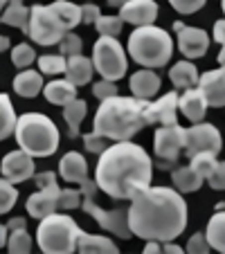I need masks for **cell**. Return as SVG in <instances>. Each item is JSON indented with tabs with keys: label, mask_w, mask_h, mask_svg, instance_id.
I'll return each instance as SVG.
<instances>
[{
	"label": "cell",
	"mask_w": 225,
	"mask_h": 254,
	"mask_svg": "<svg viewBox=\"0 0 225 254\" xmlns=\"http://www.w3.org/2000/svg\"><path fill=\"white\" fill-rule=\"evenodd\" d=\"M221 7H223V14H225V0H221Z\"/></svg>",
	"instance_id": "56"
},
{
	"label": "cell",
	"mask_w": 225,
	"mask_h": 254,
	"mask_svg": "<svg viewBox=\"0 0 225 254\" xmlns=\"http://www.w3.org/2000/svg\"><path fill=\"white\" fill-rule=\"evenodd\" d=\"M153 149L160 158V169H171L185 149V128L178 124L160 126L153 137Z\"/></svg>",
	"instance_id": "10"
},
{
	"label": "cell",
	"mask_w": 225,
	"mask_h": 254,
	"mask_svg": "<svg viewBox=\"0 0 225 254\" xmlns=\"http://www.w3.org/2000/svg\"><path fill=\"white\" fill-rule=\"evenodd\" d=\"M221 149H223V137H221V130L214 124L198 122V124L185 128V151L189 158L196 153L219 155Z\"/></svg>",
	"instance_id": "11"
},
{
	"label": "cell",
	"mask_w": 225,
	"mask_h": 254,
	"mask_svg": "<svg viewBox=\"0 0 225 254\" xmlns=\"http://www.w3.org/2000/svg\"><path fill=\"white\" fill-rule=\"evenodd\" d=\"M77 252H83V254H92V252H106V254H117V245L113 243L110 239L106 236H99V234H86L81 232L77 239Z\"/></svg>",
	"instance_id": "25"
},
{
	"label": "cell",
	"mask_w": 225,
	"mask_h": 254,
	"mask_svg": "<svg viewBox=\"0 0 225 254\" xmlns=\"http://www.w3.org/2000/svg\"><path fill=\"white\" fill-rule=\"evenodd\" d=\"M92 95H95L99 101L108 99V97H115L117 95L115 81H110V79H101V81H97L95 86H92Z\"/></svg>",
	"instance_id": "43"
},
{
	"label": "cell",
	"mask_w": 225,
	"mask_h": 254,
	"mask_svg": "<svg viewBox=\"0 0 225 254\" xmlns=\"http://www.w3.org/2000/svg\"><path fill=\"white\" fill-rule=\"evenodd\" d=\"M0 173L14 185L27 183L34 178V158L29 153H25L23 149L9 151L0 162Z\"/></svg>",
	"instance_id": "12"
},
{
	"label": "cell",
	"mask_w": 225,
	"mask_h": 254,
	"mask_svg": "<svg viewBox=\"0 0 225 254\" xmlns=\"http://www.w3.org/2000/svg\"><path fill=\"white\" fill-rule=\"evenodd\" d=\"M68 29L63 27V23L59 20V16L54 14L52 7L45 5H34L29 7V39L34 43L43 45V48H50V45H57L59 41L63 39V34Z\"/></svg>",
	"instance_id": "9"
},
{
	"label": "cell",
	"mask_w": 225,
	"mask_h": 254,
	"mask_svg": "<svg viewBox=\"0 0 225 254\" xmlns=\"http://www.w3.org/2000/svg\"><path fill=\"white\" fill-rule=\"evenodd\" d=\"M205 180L214 191H225V162H216V167L212 169Z\"/></svg>",
	"instance_id": "41"
},
{
	"label": "cell",
	"mask_w": 225,
	"mask_h": 254,
	"mask_svg": "<svg viewBox=\"0 0 225 254\" xmlns=\"http://www.w3.org/2000/svg\"><path fill=\"white\" fill-rule=\"evenodd\" d=\"M86 115H88V104L83 99H72L63 106V120H66L72 137L79 135V128H81V122L86 120Z\"/></svg>",
	"instance_id": "27"
},
{
	"label": "cell",
	"mask_w": 225,
	"mask_h": 254,
	"mask_svg": "<svg viewBox=\"0 0 225 254\" xmlns=\"http://www.w3.org/2000/svg\"><path fill=\"white\" fill-rule=\"evenodd\" d=\"M83 191V202L81 207L86 209V214H90L92 218L97 221V225L106 232H113L120 239H131V227H129V209H101L99 205L95 202V191H97V183L88 178L86 183L81 185Z\"/></svg>",
	"instance_id": "8"
},
{
	"label": "cell",
	"mask_w": 225,
	"mask_h": 254,
	"mask_svg": "<svg viewBox=\"0 0 225 254\" xmlns=\"http://www.w3.org/2000/svg\"><path fill=\"white\" fill-rule=\"evenodd\" d=\"M162 252H169V254H178V252H185V248L176 245L173 241H164L162 243Z\"/></svg>",
	"instance_id": "49"
},
{
	"label": "cell",
	"mask_w": 225,
	"mask_h": 254,
	"mask_svg": "<svg viewBox=\"0 0 225 254\" xmlns=\"http://www.w3.org/2000/svg\"><path fill=\"white\" fill-rule=\"evenodd\" d=\"M95 65H92V59L83 57V54H75V57H68V65H66V79L72 81L75 86H86L90 83Z\"/></svg>",
	"instance_id": "21"
},
{
	"label": "cell",
	"mask_w": 225,
	"mask_h": 254,
	"mask_svg": "<svg viewBox=\"0 0 225 254\" xmlns=\"http://www.w3.org/2000/svg\"><path fill=\"white\" fill-rule=\"evenodd\" d=\"M92 65L101 74V79L120 81L126 74L129 59L115 36H99L92 45Z\"/></svg>",
	"instance_id": "7"
},
{
	"label": "cell",
	"mask_w": 225,
	"mask_h": 254,
	"mask_svg": "<svg viewBox=\"0 0 225 254\" xmlns=\"http://www.w3.org/2000/svg\"><path fill=\"white\" fill-rule=\"evenodd\" d=\"M54 14L59 16V20L63 23L66 29H75L79 23H81V7L75 5V2H68V0H54L52 5Z\"/></svg>",
	"instance_id": "30"
},
{
	"label": "cell",
	"mask_w": 225,
	"mask_h": 254,
	"mask_svg": "<svg viewBox=\"0 0 225 254\" xmlns=\"http://www.w3.org/2000/svg\"><path fill=\"white\" fill-rule=\"evenodd\" d=\"M106 137H101V135H95V133H88L83 135V146H86V151H90V153H104L106 149Z\"/></svg>",
	"instance_id": "44"
},
{
	"label": "cell",
	"mask_w": 225,
	"mask_h": 254,
	"mask_svg": "<svg viewBox=\"0 0 225 254\" xmlns=\"http://www.w3.org/2000/svg\"><path fill=\"white\" fill-rule=\"evenodd\" d=\"M144 254H155V252H162V245H160V241H147V245H144L142 250Z\"/></svg>",
	"instance_id": "48"
},
{
	"label": "cell",
	"mask_w": 225,
	"mask_h": 254,
	"mask_svg": "<svg viewBox=\"0 0 225 254\" xmlns=\"http://www.w3.org/2000/svg\"><path fill=\"white\" fill-rule=\"evenodd\" d=\"M43 90V74L39 70H20L14 77V92L25 99H32Z\"/></svg>",
	"instance_id": "22"
},
{
	"label": "cell",
	"mask_w": 225,
	"mask_h": 254,
	"mask_svg": "<svg viewBox=\"0 0 225 254\" xmlns=\"http://www.w3.org/2000/svg\"><path fill=\"white\" fill-rule=\"evenodd\" d=\"M81 232L72 216L54 211L39 221L36 243L45 254H70L77 252V239Z\"/></svg>",
	"instance_id": "6"
},
{
	"label": "cell",
	"mask_w": 225,
	"mask_h": 254,
	"mask_svg": "<svg viewBox=\"0 0 225 254\" xmlns=\"http://www.w3.org/2000/svg\"><path fill=\"white\" fill-rule=\"evenodd\" d=\"M95 27L101 36H115L117 39L122 34V27H124V20H122L120 16H99Z\"/></svg>",
	"instance_id": "35"
},
{
	"label": "cell",
	"mask_w": 225,
	"mask_h": 254,
	"mask_svg": "<svg viewBox=\"0 0 225 254\" xmlns=\"http://www.w3.org/2000/svg\"><path fill=\"white\" fill-rule=\"evenodd\" d=\"M219 63H221V67H225V45H221V52H219Z\"/></svg>",
	"instance_id": "53"
},
{
	"label": "cell",
	"mask_w": 225,
	"mask_h": 254,
	"mask_svg": "<svg viewBox=\"0 0 225 254\" xmlns=\"http://www.w3.org/2000/svg\"><path fill=\"white\" fill-rule=\"evenodd\" d=\"M7 250H9L11 254H27V252H32V236L27 234V227L9 230Z\"/></svg>",
	"instance_id": "33"
},
{
	"label": "cell",
	"mask_w": 225,
	"mask_h": 254,
	"mask_svg": "<svg viewBox=\"0 0 225 254\" xmlns=\"http://www.w3.org/2000/svg\"><path fill=\"white\" fill-rule=\"evenodd\" d=\"M212 34H214L216 43L225 45V18L223 20H216V23H214V32H212Z\"/></svg>",
	"instance_id": "47"
},
{
	"label": "cell",
	"mask_w": 225,
	"mask_h": 254,
	"mask_svg": "<svg viewBox=\"0 0 225 254\" xmlns=\"http://www.w3.org/2000/svg\"><path fill=\"white\" fill-rule=\"evenodd\" d=\"M83 202V191L81 189H61V193H59V209H77V207H81Z\"/></svg>",
	"instance_id": "38"
},
{
	"label": "cell",
	"mask_w": 225,
	"mask_h": 254,
	"mask_svg": "<svg viewBox=\"0 0 225 254\" xmlns=\"http://www.w3.org/2000/svg\"><path fill=\"white\" fill-rule=\"evenodd\" d=\"M59 193H61L59 185L41 187L39 191L32 193V196L27 198V205H25L27 214L32 216V218H36V221H41V218H45V216L54 214V211L59 209Z\"/></svg>",
	"instance_id": "15"
},
{
	"label": "cell",
	"mask_w": 225,
	"mask_h": 254,
	"mask_svg": "<svg viewBox=\"0 0 225 254\" xmlns=\"http://www.w3.org/2000/svg\"><path fill=\"white\" fill-rule=\"evenodd\" d=\"M129 227L144 241H176L187 227V202L178 189L147 187L131 198Z\"/></svg>",
	"instance_id": "1"
},
{
	"label": "cell",
	"mask_w": 225,
	"mask_h": 254,
	"mask_svg": "<svg viewBox=\"0 0 225 254\" xmlns=\"http://www.w3.org/2000/svg\"><path fill=\"white\" fill-rule=\"evenodd\" d=\"M9 48H11L9 36H5V34H0V52H7Z\"/></svg>",
	"instance_id": "52"
},
{
	"label": "cell",
	"mask_w": 225,
	"mask_h": 254,
	"mask_svg": "<svg viewBox=\"0 0 225 254\" xmlns=\"http://www.w3.org/2000/svg\"><path fill=\"white\" fill-rule=\"evenodd\" d=\"M7 2H9V0H0V16H2V9H5Z\"/></svg>",
	"instance_id": "55"
},
{
	"label": "cell",
	"mask_w": 225,
	"mask_h": 254,
	"mask_svg": "<svg viewBox=\"0 0 225 254\" xmlns=\"http://www.w3.org/2000/svg\"><path fill=\"white\" fill-rule=\"evenodd\" d=\"M198 88L203 90L207 99V106L212 108H223L225 106V67L210 70L203 77H198Z\"/></svg>",
	"instance_id": "16"
},
{
	"label": "cell",
	"mask_w": 225,
	"mask_h": 254,
	"mask_svg": "<svg viewBox=\"0 0 225 254\" xmlns=\"http://www.w3.org/2000/svg\"><path fill=\"white\" fill-rule=\"evenodd\" d=\"M34 61H36V52H34L32 45L20 43V45H16V48L11 50V63H14L16 67H20V70L29 67Z\"/></svg>",
	"instance_id": "36"
},
{
	"label": "cell",
	"mask_w": 225,
	"mask_h": 254,
	"mask_svg": "<svg viewBox=\"0 0 225 254\" xmlns=\"http://www.w3.org/2000/svg\"><path fill=\"white\" fill-rule=\"evenodd\" d=\"M81 48H83L81 36H77L72 29H68V32L63 34V39L59 41V50H61V54L66 59L68 57H75V54H81Z\"/></svg>",
	"instance_id": "37"
},
{
	"label": "cell",
	"mask_w": 225,
	"mask_h": 254,
	"mask_svg": "<svg viewBox=\"0 0 225 254\" xmlns=\"http://www.w3.org/2000/svg\"><path fill=\"white\" fill-rule=\"evenodd\" d=\"M207 99L203 95L201 88H187L182 95H178V111L192 122V124H198V122L205 120V113H207Z\"/></svg>",
	"instance_id": "17"
},
{
	"label": "cell",
	"mask_w": 225,
	"mask_h": 254,
	"mask_svg": "<svg viewBox=\"0 0 225 254\" xmlns=\"http://www.w3.org/2000/svg\"><path fill=\"white\" fill-rule=\"evenodd\" d=\"M207 0H169V5L178 11V14H196L198 9L205 7Z\"/></svg>",
	"instance_id": "42"
},
{
	"label": "cell",
	"mask_w": 225,
	"mask_h": 254,
	"mask_svg": "<svg viewBox=\"0 0 225 254\" xmlns=\"http://www.w3.org/2000/svg\"><path fill=\"white\" fill-rule=\"evenodd\" d=\"M171 180H173V187H176L180 193H192V191H198V189H201L205 178H203L201 173L194 171L192 164H189V167L173 169Z\"/></svg>",
	"instance_id": "26"
},
{
	"label": "cell",
	"mask_w": 225,
	"mask_h": 254,
	"mask_svg": "<svg viewBox=\"0 0 225 254\" xmlns=\"http://www.w3.org/2000/svg\"><path fill=\"white\" fill-rule=\"evenodd\" d=\"M149 99L138 97H108L97 108L92 120V133L106 139H131L144 126H149Z\"/></svg>",
	"instance_id": "3"
},
{
	"label": "cell",
	"mask_w": 225,
	"mask_h": 254,
	"mask_svg": "<svg viewBox=\"0 0 225 254\" xmlns=\"http://www.w3.org/2000/svg\"><path fill=\"white\" fill-rule=\"evenodd\" d=\"M36 65H39L41 74L57 77V74H66L68 59L63 57V54H43V57L36 59Z\"/></svg>",
	"instance_id": "32"
},
{
	"label": "cell",
	"mask_w": 225,
	"mask_h": 254,
	"mask_svg": "<svg viewBox=\"0 0 225 254\" xmlns=\"http://www.w3.org/2000/svg\"><path fill=\"white\" fill-rule=\"evenodd\" d=\"M176 32H178V50H180L187 59L205 57L207 48H210V36H207L205 29L187 27V25H182V23H176Z\"/></svg>",
	"instance_id": "13"
},
{
	"label": "cell",
	"mask_w": 225,
	"mask_h": 254,
	"mask_svg": "<svg viewBox=\"0 0 225 254\" xmlns=\"http://www.w3.org/2000/svg\"><path fill=\"white\" fill-rule=\"evenodd\" d=\"M149 124H178V92H167L158 101L149 104Z\"/></svg>",
	"instance_id": "18"
},
{
	"label": "cell",
	"mask_w": 225,
	"mask_h": 254,
	"mask_svg": "<svg viewBox=\"0 0 225 254\" xmlns=\"http://www.w3.org/2000/svg\"><path fill=\"white\" fill-rule=\"evenodd\" d=\"M7 227H9V230H18V227H27V223H25V218L16 216V218H11V221L7 223Z\"/></svg>",
	"instance_id": "50"
},
{
	"label": "cell",
	"mask_w": 225,
	"mask_h": 254,
	"mask_svg": "<svg viewBox=\"0 0 225 254\" xmlns=\"http://www.w3.org/2000/svg\"><path fill=\"white\" fill-rule=\"evenodd\" d=\"M210 250H212V245H210V241H207V236L203 234V232L194 234L185 245V252H189V254H207Z\"/></svg>",
	"instance_id": "40"
},
{
	"label": "cell",
	"mask_w": 225,
	"mask_h": 254,
	"mask_svg": "<svg viewBox=\"0 0 225 254\" xmlns=\"http://www.w3.org/2000/svg\"><path fill=\"white\" fill-rule=\"evenodd\" d=\"M198 67L192 61H178L176 65L169 70V79L178 90H187V88L198 86Z\"/></svg>",
	"instance_id": "24"
},
{
	"label": "cell",
	"mask_w": 225,
	"mask_h": 254,
	"mask_svg": "<svg viewBox=\"0 0 225 254\" xmlns=\"http://www.w3.org/2000/svg\"><path fill=\"white\" fill-rule=\"evenodd\" d=\"M16 200H18V191L14 183H9L7 178H0V216L14 209Z\"/></svg>",
	"instance_id": "34"
},
{
	"label": "cell",
	"mask_w": 225,
	"mask_h": 254,
	"mask_svg": "<svg viewBox=\"0 0 225 254\" xmlns=\"http://www.w3.org/2000/svg\"><path fill=\"white\" fill-rule=\"evenodd\" d=\"M16 111H14V104H11L9 95L0 92V142H5L9 135H14L16 128Z\"/></svg>",
	"instance_id": "29"
},
{
	"label": "cell",
	"mask_w": 225,
	"mask_h": 254,
	"mask_svg": "<svg viewBox=\"0 0 225 254\" xmlns=\"http://www.w3.org/2000/svg\"><path fill=\"white\" fill-rule=\"evenodd\" d=\"M153 164L149 153L131 139L115 142L99 153L95 171L97 189L115 200H131L138 191L151 187Z\"/></svg>",
	"instance_id": "2"
},
{
	"label": "cell",
	"mask_w": 225,
	"mask_h": 254,
	"mask_svg": "<svg viewBox=\"0 0 225 254\" xmlns=\"http://www.w3.org/2000/svg\"><path fill=\"white\" fill-rule=\"evenodd\" d=\"M7 239H9V227L0 225V248H5L7 245Z\"/></svg>",
	"instance_id": "51"
},
{
	"label": "cell",
	"mask_w": 225,
	"mask_h": 254,
	"mask_svg": "<svg viewBox=\"0 0 225 254\" xmlns=\"http://www.w3.org/2000/svg\"><path fill=\"white\" fill-rule=\"evenodd\" d=\"M129 54L142 67H164L173 57V41L162 27L142 25L131 34Z\"/></svg>",
	"instance_id": "5"
},
{
	"label": "cell",
	"mask_w": 225,
	"mask_h": 254,
	"mask_svg": "<svg viewBox=\"0 0 225 254\" xmlns=\"http://www.w3.org/2000/svg\"><path fill=\"white\" fill-rule=\"evenodd\" d=\"M43 95L50 104L66 106L68 101L77 99V86L72 81H68V79H54L48 86H43Z\"/></svg>",
	"instance_id": "23"
},
{
	"label": "cell",
	"mask_w": 225,
	"mask_h": 254,
	"mask_svg": "<svg viewBox=\"0 0 225 254\" xmlns=\"http://www.w3.org/2000/svg\"><path fill=\"white\" fill-rule=\"evenodd\" d=\"M34 183L36 187H50V185H57V173L54 171H43V173H36L34 176Z\"/></svg>",
	"instance_id": "46"
},
{
	"label": "cell",
	"mask_w": 225,
	"mask_h": 254,
	"mask_svg": "<svg viewBox=\"0 0 225 254\" xmlns=\"http://www.w3.org/2000/svg\"><path fill=\"white\" fill-rule=\"evenodd\" d=\"M106 2H108L110 7H122L126 2V0H106Z\"/></svg>",
	"instance_id": "54"
},
{
	"label": "cell",
	"mask_w": 225,
	"mask_h": 254,
	"mask_svg": "<svg viewBox=\"0 0 225 254\" xmlns=\"http://www.w3.org/2000/svg\"><path fill=\"white\" fill-rule=\"evenodd\" d=\"M129 88H131V92H133V97H138V99H151V97H155L160 90V77L151 67L138 70L135 74H131Z\"/></svg>",
	"instance_id": "20"
},
{
	"label": "cell",
	"mask_w": 225,
	"mask_h": 254,
	"mask_svg": "<svg viewBox=\"0 0 225 254\" xmlns=\"http://www.w3.org/2000/svg\"><path fill=\"white\" fill-rule=\"evenodd\" d=\"M14 137L20 149L32 158H50L57 153L59 142H61V133H59L57 124L41 113L20 115L16 120Z\"/></svg>",
	"instance_id": "4"
},
{
	"label": "cell",
	"mask_w": 225,
	"mask_h": 254,
	"mask_svg": "<svg viewBox=\"0 0 225 254\" xmlns=\"http://www.w3.org/2000/svg\"><path fill=\"white\" fill-rule=\"evenodd\" d=\"M59 173H61V178L66 183H72V185H79V187H81L88 180L86 158H83L81 153H77V151H68L61 158V162H59Z\"/></svg>",
	"instance_id": "19"
},
{
	"label": "cell",
	"mask_w": 225,
	"mask_h": 254,
	"mask_svg": "<svg viewBox=\"0 0 225 254\" xmlns=\"http://www.w3.org/2000/svg\"><path fill=\"white\" fill-rule=\"evenodd\" d=\"M0 23H5V25H9V27H16V29L27 32V29H29V7H25L23 2H9V5L2 9Z\"/></svg>",
	"instance_id": "28"
},
{
	"label": "cell",
	"mask_w": 225,
	"mask_h": 254,
	"mask_svg": "<svg viewBox=\"0 0 225 254\" xmlns=\"http://www.w3.org/2000/svg\"><path fill=\"white\" fill-rule=\"evenodd\" d=\"M99 16H101V11H99V7H97L95 2H92V0H88L86 5H81V23H86V25H95Z\"/></svg>",
	"instance_id": "45"
},
{
	"label": "cell",
	"mask_w": 225,
	"mask_h": 254,
	"mask_svg": "<svg viewBox=\"0 0 225 254\" xmlns=\"http://www.w3.org/2000/svg\"><path fill=\"white\" fill-rule=\"evenodd\" d=\"M158 11L160 9L155 0H126L120 7V18L135 27H142V25H153Z\"/></svg>",
	"instance_id": "14"
},
{
	"label": "cell",
	"mask_w": 225,
	"mask_h": 254,
	"mask_svg": "<svg viewBox=\"0 0 225 254\" xmlns=\"http://www.w3.org/2000/svg\"><path fill=\"white\" fill-rule=\"evenodd\" d=\"M205 236L210 241L212 250H219V252L225 254V211H219V214L212 216L210 223H207Z\"/></svg>",
	"instance_id": "31"
},
{
	"label": "cell",
	"mask_w": 225,
	"mask_h": 254,
	"mask_svg": "<svg viewBox=\"0 0 225 254\" xmlns=\"http://www.w3.org/2000/svg\"><path fill=\"white\" fill-rule=\"evenodd\" d=\"M9 2H23V0H9Z\"/></svg>",
	"instance_id": "57"
},
{
	"label": "cell",
	"mask_w": 225,
	"mask_h": 254,
	"mask_svg": "<svg viewBox=\"0 0 225 254\" xmlns=\"http://www.w3.org/2000/svg\"><path fill=\"white\" fill-rule=\"evenodd\" d=\"M216 155L214 153H196V155H192V169L196 173H201L203 178H207L210 176V171L216 167Z\"/></svg>",
	"instance_id": "39"
}]
</instances>
